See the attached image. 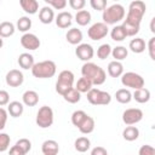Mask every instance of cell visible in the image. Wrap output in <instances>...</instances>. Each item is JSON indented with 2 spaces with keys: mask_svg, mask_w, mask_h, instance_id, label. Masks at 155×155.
Wrapping results in <instances>:
<instances>
[{
  "mask_svg": "<svg viewBox=\"0 0 155 155\" xmlns=\"http://www.w3.org/2000/svg\"><path fill=\"white\" fill-rule=\"evenodd\" d=\"M111 54V46L109 44H102L97 48V57L99 59H105Z\"/></svg>",
  "mask_w": 155,
  "mask_h": 155,
  "instance_id": "obj_36",
  "label": "cell"
},
{
  "mask_svg": "<svg viewBox=\"0 0 155 155\" xmlns=\"http://www.w3.org/2000/svg\"><path fill=\"white\" fill-rule=\"evenodd\" d=\"M90 5L96 11H104L107 7V1L105 0H91Z\"/></svg>",
  "mask_w": 155,
  "mask_h": 155,
  "instance_id": "obj_41",
  "label": "cell"
},
{
  "mask_svg": "<svg viewBox=\"0 0 155 155\" xmlns=\"http://www.w3.org/2000/svg\"><path fill=\"white\" fill-rule=\"evenodd\" d=\"M81 74L84 78L90 80L92 85H96V86L104 84V81L107 79V73L104 71V69L92 62H86L82 64Z\"/></svg>",
  "mask_w": 155,
  "mask_h": 155,
  "instance_id": "obj_1",
  "label": "cell"
},
{
  "mask_svg": "<svg viewBox=\"0 0 155 155\" xmlns=\"http://www.w3.org/2000/svg\"><path fill=\"white\" fill-rule=\"evenodd\" d=\"M110 36H111V39L114 41H119V42L124 41L127 38V35H126V33H125V30H124V28L121 25H115L110 30Z\"/></svg>",
  "mask_w": 155,
  "mask_h": 155,
  "instance_id": "obj_34",
  "label": "cell"
},
{
  "mask_svg": "<svg viewBox=\"0 0 155 155\" xmlns=\"http://www.w3.org/2000/svg\"><path fill=\"white\" fill-rule=\"evenodd\" d=\"M15 30H16V27L12 22H8V21H5V22H1L0 23V38H10L15 34Z\"/></svg>",
  "mask_w": 155,
  "mask_h": 155,
  "instance_id": "obj_26",
  "label": "cell"
},
{
  "mask_svg": "<svg viewBox=\"0 0 155 155\" xmlns=\"http://www.w3.org/2000/svg\"><path fill=\"white\" fill-rule=\"evenodd\" d=\"M115 99L121 104H127L132 101V93L127 88H120L115 92Z\"/></svg>",
  "mask_w": 155,
  "mask_h": 155,
  "instance_id": "obj_27",
  "label": "cell"
},
{
  "mask_svg": "<svg viewBox=\"0 0 155 155\" xmlns=\"http://www.w3.org/2000/svg\"><path fill=\"white\" fill-rule=\"evenodd\" d=\"M22 102L27 107H35L39 103V94L34 90H28L22 96Z\"/></svg>",
  "mask_w": 155,
  "mask_h": 155,
  "instance_id": "obj_19",
  "label": "cell"
},
{
  "mask_svg": "<svg viewBox=\"0 0 155 155\" xmlns=\"http://www.w3.org/2000/svg\"><path fill=\"white\" fill-rule=\"evenodd\" d=\"M10 142H11L10 136L5 132H0V153H4L8 149Z\"/></svg>",
  "mask_w": 155,
  "mask_h": 155,
  "instance_id": "obj_39",
  "label": "cell"
},
{
  "mask_svg": "<svg viewBox=\"0 0 155 155\" xmlns=\"http://www.w3.org/2000/svg\"><path fill=\"white\" fill-rule=\"evenodd\" d=\"M111 56H113L114 61L121 62L128 56V50L125 46H116V47L111 48Z\"/></svg>",
  "mask_w": 155,
  "mask_h": 155,
  "instance_id": "obj_32",
  "label": "cell"
},
{
  "mask_svg": "<svg viewBox=\"0 0 155 155\" xmlns=\"http://www.w3.org/2000/svg\"><path fill=\"white\" fill-rule=\"evenodd\" d=\"M125 15H126V11L122 5L113 4L108 7H105V10L103 11V15H102L103 23L107 25L116 24L117 22H120L125 18Z\"/></svg>",
  "mask_w": 155,
  "mask_h": 155,
  "instance_id": "obj_3",
  "label": "cell"
},
{
  "mask_svg": "<svg viewBox=\"0 0 155 155\" xmlns=\"http://www.w3.org/2000/svg\"><path fill=\"white\" fill-rule=\"evenodd\" d=\"M54 22H56V24H57L58 28H61V29H67V28H69V27L71 25V23H73V15H71L70 12H68V11H62V12H59V13L56 16Z\"/></svg>",
  "mask_w": 155,
  "mask_h": 155,
  "instance_id": "obj_14",
  "label": "cell"
},
{
  "mask_svg": "<svg viewBox=\"0 0 155 155\" xmlns=\"http://www.w3.org/2000/svg\"><path fill=\"white\" fill-rule=\"evenodd\" d=\"M121 84L125 87L138 90V88L144 87V79L142 78V75L134 71H127L121 75Z\"/></svg>",
  "mask_w": 155,
  "mask_h": 155,
  "instance_id": "obj_8",
  "label": "cell"
},
{
  "mask_svg": "<svg viewBox=\"0 0 155 155\" xmlns=\"http://www.w3.org/2000/svg\"><path fill=\"white\" fill-rule=\"evenodd\" d=\"M31 74L34 78L38 79H50L52 76H54L56 71H57V65L53 61H42V62H38L33 65V68L30 69Z\"/></svg>",
  "mask_w": 155,
  "mask_h": 155,
  "instance_id": "obj_4",
  "label": "cell"
},
{
  "mask_svg": "<svg viewBox=\"0 0 155 155\" xmlns=\"http://www.w3.org/2000/svg\"><path fill=\"white\" fill-rule=\"evenodd\" d=\"M138 155H155V149H154L151 145H149V144L142 145V147L139 148Z\"/></svg>",
  "mask_w": 155,
  "mask_h": 155,
  "instance_id": "obj_44",
  "label": "cell"
},
{
  "mask_svg": "<svg viewBox=\"0 0 155 155\" xmlns=\"http://www.w3.org/2000/svg\"><path fill=\"white\" fill-rule=\"evenodd\" d=\"M74 147H75V150L79 151V153H86L90 148H91V142L87 137H79L75 139V143H74Z\"/></svg>",
  "mask_w": 155,
  "mask_h": 155,
  "instance_id": "obj_30",
  "label": "cell"
},
{
  "mask_svg": "<svg viewBox=\"0 0 155 155\" xmlns=\"http://www.w3.org/2000/svg\"><path fill=\"white\" fill-rule=\"evenodd\" d=\"M4 46V39L2 38H0V48Z\"/></svg>",
  "mask_w": 155,
  "mask_h": 155,
  "instance_id": "obj_50",
  "label": "cell"
},
{
  "mask_svg": "<svg viewBox=\"0 0 155 155\" xmlns=\"http://www.w3.org/2000/svg\"><path fill=\"white\" fill-rule=\"evenodd\" d=\"M7 110H5L2 107H0V131H2L6 126V122H7Z\"/></svg>",
  "mask_w": 155,
  "mask_h": 155,
  "instance_id": "obj_45",
  "label": "cell"
},
{
  "mask_svg": "<svg viewBox=\"0 0 155 155\" xmlns=\"http://www.w3.org/2000/svg\"><path fill=\"white\" fill-rule=\"evenodd\" d=\"M91 13H90V11H87V10H81V11H78L76 12V15H75V22L79 24V25H81V27H85V25H87L90 22H91Z\"/></svg>",
  "mask_w": 155,
  "mask_h": 155,
  "instance_id": "obj_29",
  "label": "cell"
},
{
  "mask_svg": "<svg viewBox=\"0 0 155 155\" xmlns=\"http://www.w3.org/2000/svg\"><path fill=\"white\" fill-rule=\"evenodd\" d=\"M41 151L44 155H57L59 151V145L54 139H47L42 143Z\"/></svg>",
  "mask_w": 155,
  "mask_h": 155,
  "instance_id": "obj_15",
  "label": "cell"
},
{
  "mask_svg": "<svg viewBox=\"0 0 155 155\" xmlns=\"http://www.w3.org/2000/svg\"><path fill=\"white\" fill-rule=\"evenodd\" d=\"M87 101L92 105H108L111 102V96L107 91H102L99 88H91L87 92Z\"/></svg>",
  "mask_w": 155,
  "mask_h": 155,
  "instance_id": "obj_7",
  "label": "cell"
},
{
  "mask_svg": "<svg viewBox=\"0 0 155 155\" xmlns=\"http://www.w3.org/2000/svg\"><path fill=\"white\" fill-rule=\"evenodd\" d=\"M24 111V107L23 103L18 102V101H12L7 104V113L12 116V117H19Z\"/></svg>",
  "mask_w": 155,
  "mask_h": 155,
  "instance_id": "obj_22",
  "label": "cell"
},
{
  "mask_svg": "<svg viewBox=\"0 0 155 155\" xmlns=\"http://www.w3.org/2000/svg\"><path fill=\"white\" fill-rule=\"evenodd\" d=\"M87 116V114L84 111V110H75L73 114H71V124L75 126V127H79L81 125V122L85 120V117Z\"/></svg>",
  "mask_w": 155,
  "mask_h": 155,
  "instance_id": "obj_37",
  "label": "cell"
},
{
  "mask_svg": "<svg viewBox=\"0 0 155 155\" xmlns=\"http://www.w3.org/2000/svg\"><path fill=\"white\" fill-rule=\"evenodd\" d=\"M74 85V74L70 70H62L58 74V79L56 81V92L63 96L68 90H70Z\"/></svg>",
  "mask_w": 155,
  "mask_h": 155,
  "instance_id": "obj_5",
  "label": "cell"
},
{
  "mask_svg": "<svg viewBox=\"0 0 155 155\" xmlns=\"http://www.w3.org/2000/svg\"><path fill=\"white\" fill-rule=\"evenodd\" d=\"M128 48L133 52V53H142L145 51L147 48V44L144 41V39L142 38H134L130 41L128 44Z\"/></svg>",
  "mask_w": 155,
  "mask_h": 155,
  "instance_id": "obj_23",
  "label": "cell"
},
{
  "mask_svg": "<svg viewBox=\"0 0 155 155\" xmlns=\"http://www.w3.org/2000/svg\"><path fill=\"white\" fill-rule=\"evenodd\" d=\"M45 2L47 4V6L54 10H63L68 4L67 0H45Z\"/></svg>",
  "mask_w": 155,
  "mask_h": 155,
  "instance_id": "obj_40",
  "label": "cell"
},
{
  "mask_svg": "<svg viewBox=\"0 0 155 155\" xmlns=\"http://www.w3.org/2000/svg\"><path fill=\"white\" fill-rule=\"evenodd\" d=\"M92 86H93V85L91 84V81L82 76V78H80V79L78 80L75 88H76L80 93H87V92L92 88Z\"/></svg>",
  "mask_w": 155,
  "mask_h": 155,
  "instance_id": "obj_35",
  "label": "cell"
},
{
  "mask_svg": "<svg viewBox=\"0 0 155 155\" xmlns=\"http://www.w3.org/2000/svg\"><path fill=\"white\" fill-rule=\"evenodd\" d=\"M85 5H86L85 0H69V6L76 11H81L85 7Z\"/></svg>",
  "mask_w": 155,
  "mask_h": 155,
  "instance_id": "obj_42",
  "label": "cell"
},
{
  "mask_svg": "<svg viewBox=\"0 0 155 155\" xmlns=\"http://www.w3.org/2000/svg\"><path fill=\"white\" fill-rule=\"evenodd\" d=\"M5 81L10 87H19L24 81V75L18 69H11L5 76Z\"/></svg>",
  "mask_w": 155,
  "mask_h": 155,
  "instance_id": "obj_13",
  "label": "cell"
},
{
  "mask_svg": "<svg viewBox=\"0 0 155 155\" xmlns=\"http://www.w3.org/2000/svg\"><path fill=\"white\" fill-rule=\"evenodd\" d=\"M8 155H25L16 144L13 145V147H11L10 148V151H8Z\"/></svg>",
  "mask_w": 155,
  "mask_h": 155,
  "instance_id": "obj_48",
  "label": "cell"
},
{
  "mask_svg": "<svg viewBox=\"0 0 155 155\" xmlns=\"http://www.w3.org/2000/svg\"><path fill=\"white\" fill-rule=\"evenodd\" d=\"M40 39L33 33H25L21 36V45L29 51L38 50L40 47Z\"/></svg>",
  "mask_w": 155,
  "mask_h": 155,
  "instance_id": "obj_12",
  "label": "cell"
},
{
  "mask_svg": "<svg viewBox=\"0 0 155 155\" xmlns=\"http://www.w3.org/2000/svg\"><path fill=\"white\" fill-rule=\"evenodd\" d=\"M65 39L70 45H79L82 41V31L78 28H70L65 34Z\"/></svg>",
  "mask_w": 155,
  "mask_h": 155,
  "instance_id": "obj_17",
  "label": "cell"
},
{
  "mask_svg": "<svg viewBox=\"0 0 155 155\" xmlns=\"http://www.w3.org/2000/svg\"><path fill=\"white\" fill-rule=\"evenodd\" d=\"M150 91L145 87H142V88H138V90H134V92L132 93V99H134L137 103H148L150 101Z\"/></svg>",
  "mask_w": 155,
  "mask_h": 155,
  "instance_id": "obj_20",
  "label": "cell"
},
{
  "mask_svg": "<svg viewBox=\"0 0 155 155\" xmlns=\"http://www.w3.org/2000/svg\"><path fill=\"white\" fill-rule=\"evenodd\" d=\"M75 54L80 61L90 62L92 59V57L94 56V50L90 44H79L75 48Z\"/></svg>",
  "mask_w": 155,
  "mask_h": 155,
  "instance_id": "obj_11",
  "label": "cell"
},
{
  "mask_svg": "<svg viewBox=\"0 0 155 155\" xmlns=\"http://www.w3.org/2000/svg\"><path fill=\"white\" fill-rule=\"evenodd\" d=\"M16 145L27 155L29 151H30V149H31V142L28 139V138H21V139H18L17 142H16Z\"/></svg>",
  "mask_w": 155,
  "mask_h": 155,
  "instance_id": "obj_38",
  "label": "cell"
},
{
  "mask_svg": "<svg viewBox=\"0 0 155 155\" xmlns=\"http://www.w3.org/2000/svg\"><path fill=\"white\" fill-rule=\"evenodd\" d=\"M94 126H96L94 119H93L92 116L87 115V116L85 117V120L81 122V125H80L78 128H79V131H80L81 133H84V134H90V133L93 132Z\"/></svg>",
  "mask_w": 155,
  "mask_h": 155,
  "instance_id": "obj_25",
  "label": "cell"
},
{
  "mask_svg": "<svg viewBox=\"0 0 155 155\" xmlns=\"http://www.w3.org/2000/svg\"><path fill=\"white\" fill-rule=\"evenodd\" d=\"M19 5L28 15H35L39 11V2L36 0H19Z\"/></svg>",
  "mask_w": 155,
  "mask_h": 155,
  "instance_id": "obj_21",
  "label": "cell"
},
{
  "mask_svg": "<svg viewBox=\"0 0 155 155\" xmlns=\"http://www.w3.org/2000/svg\"><path fill=\"white\" fill-rule=\"evenodd\" d=\"M109 33V28L107 24H104L103 22H97V23H93L88 30H87V35L91 40H94V41H98V40H102L104 39Z\"/></svg>",
  "mask_w": 155,
  "mask_h": 155,
  "instance_id": "obj_9",
  "label": "cell"
},
{
  "mask_svg": "<svg viewBox=\"0 0 155 155\" xmlns=\"http://www.w3.org/2000/svg\"><path fill=\"white\" fill-rule=\"evenodd\" d=\"M145 10H147V6L143 1L140 0L132 1L128 5V11L126 15V19H124V22L140 27V22L143 19V16L145 15Z\"/></svg>",
  "mask_w": 155,
  "mask_h": 155,
  "instance_id": "obj_2",
  "label": "cell"
},
{
  "mask_svg": "<svg viewBox=\"0 0 155 155\" xmlns=\"http://www.w3.org/2000/svg\"><path fill=\"white\" fill-rule=\"evenodd\" d=\"M16 27L19 31H23L24 34L31 28V19L28 17V16H23V17H19L17 23H16Z\"/></svg>",
  "mask_w": 155,
  "mask_h": 155,
  "instance_id": "obj_33",
  "label": "cell"
},
{
  "mask_svg": "<svg viewBox=\"0 0 155 155\" xmlns=\"http://www.w3.org/2000/svg\"><path fill=\"white\" fill-rule=\"evenodd\" d=\"M143 119V111L139 108H128L122 113V121L127 126H133Z\"/></svg>",
  "mask_w": 155,
  "mask_h": 155,
  "instance_id": "obj_10",
  "label": "cell"
},
{
  "mask_svg": "<svg viewBox=\"0 0 155 155\" xmlns=\"http://www.w3.org/2000/svg\"><path fill=\"white\" fill-rule=\"evenodd\" d=\"M107 69H108V74L111 78H119L124 74V65L121 62H117V61H111L108 64Z\"/></svg>",
  "mask_w": 155,
  "mask_h": 155,
  "instance_id": "obj_24",
  "label": "cell"
},
{
  "mask_svg": "<svg viewBox=\"0 0 155 155\" xmlns=\"http://www.w3.org/2000/svg\"><path fill=\"white\" fill-rule=\"evenodd\" d=\"M63 98H64L65 102L71 103V104H75V103H78V102L81 99V93H80L75 87H71L70 90H68V91L63 94Z\"/></svg>",
  "mask_w": 155,
  "mask_h": 155,
  "instance_id": "obj_31",
  "label": "cell"
},
{
  "mask_svg": "<svg viewBox=\"0 0 155 155\" xmlns=\"http://www.w3.org/2000/svg\"><path fill=\"white\" fill-rule=\"evenodd\" d=\"M91 155H108V151L103 147H94L91 150Z\"/></svg>",
  "mask_w": 155,
  "mask_h": 155,
  "instance_id": "obj_47",
  "label": "cell"
},
{
  "mask_svg": "<svg viewBox=\"0 0 155 155\" xmlns=\"http://www.w3.org/2000/svg\"><path fill=\"white\" fill-rule=\"evenodd\" d=\"M54 19V12L53 8H51L50 6H44L40 8L39 11V21L42 24H50L52 23Z\"/></svg>",
  "mask_w": 155,
  "mask_h": 155,
  "instance_id": "obj_16",
  "label": "cell"
},
{
  "mask_svg": "<svg viewBox=\"0 0 155 155\" xmlns=\"http://www.w3.org/2000/svg\"><path fill=\"white\" fill-rule=\"evenodd\" d=\"M17 62H18V65H19L22 69H25V70L31 69L33 65L35 64L34 57H33V54H30L29 52H23V53H21V54L18 56Z\"/></svg>",
  "mask_w": 155,
  "mask_h": 155,
  "instance_id": "obj_18",
  "label": "cell"
},
{
  "mask_svg": "<svg viewBox=\"0 0 155 155\" xmlns=\"http://www.w3.org/2000/svg\"><path fill=\"white\" fill-rule=\"evenodd\" d=\"M147 48H148V52H149V57L155 61V38H150L149 41H148V45H147Z\"/></svg>",
  "mask_w": 155,
  "mask_h": 155,
  "instance_id": "obj_43",
  "label": "cell"
},
{
  "mask_svg": "<svg viewBox=\"0 0 155 155\" xmlns=\"http://www.w3.org/2000/svg\"><path fill=\"white\" fill-rule=\"evenodd\" d=\"M54 120V115H53V110L51 107L48 105H42L39 108L38 113H36V117H35V122L40 128H48L52 126Z\"/></svg>",
  "mask_w": 155,
  "mask_h": 155,
  "instance_id": "obj_6",
  "label": "cell"
},
{
  "mask_svg": "<svg viewBox=\"0 0 155 155\" xmlns=\"http://www.w3.org/2000/svg\"><path fill=\"white\" fill-rule=\"evenodd\" d=\"M10 103V94L5 90H0V107L7 105Z\"/></svg>",
  "mask_w": 155,
  "mask_h": 155,
  "instance_id": "obj_46",
  "label": "cell"
},
{
  "mask_svg": "<svg viewBox=\"0 0 155 155\" xmlns=\"http://www.w3.org/2000/svg\"><path fill=\"white\" fill-rule=\"evenodd\" d=\"M122 137L127 142H133L139 137V130L136 126H127L122 131Z\"/></svg>",
  "mask_w": 155,
  "mask_h": 155,
  "instance_id": "obj_28",
  "label": "cell"
},
{
  "mask_svg": "<svg viewBox=\"0 0 155 155\" xmlns=\"http://www.w3.org/2000/svg\"><path fill=\"white\" fill-rule=\"evenodd\" d=\"M154 23H155V18L151 19V23H150V30L151 33H155V28H154Z\"/></svg>",
  "mask_w": 155,
  "mask_h": 155,
  "instance_id": "obj_49",
  "label": "cell"
}]
</instances>
